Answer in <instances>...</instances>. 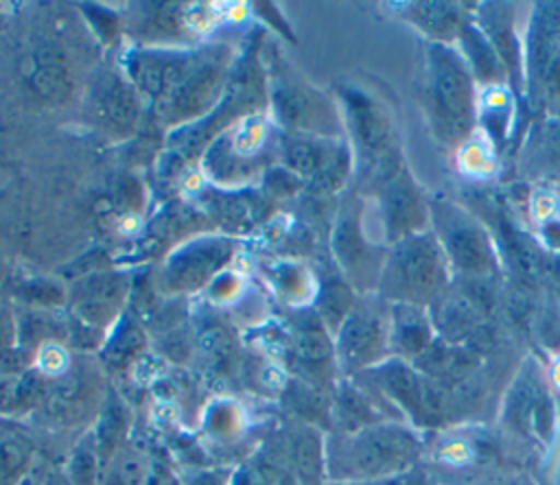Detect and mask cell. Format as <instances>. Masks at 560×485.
Returning <instances> with one entry per match:
<instances>
[{"mask_svg": "<svg viewBox=\"0 0 560 485\" xmlns=\"http://www.w3.org/2000/svg\"><path fill=\"white\" fill-rule=\"evenodd\" d=\"M424 441L402 419L376 422L350 433L326 437V478L330 483H363L396 476L420 465Z\"/></svg>", "mask_w": 560, "mask_h": 485, "instance_id": "obj_1", "label": "cell"}, {"mask_svg": "<svg viewBox=\"0 0 560 485\" xmlns=\"http://www.w3.org/2000/svg\"><path fill=\"white\" fill-rule=\"evenodd\" d=\"M424 103L442 142L457 144L468 138L475 127L472 68L446 44L433 42L427 50Z\"/></svg>", "mask_w": 560, "mask_h": 485, "instance_id": "obj_2", "label": "cell"}, {"mask_svg": "<svg viewBox=\"0 0 560 485\" xmlns=\"http://www.w3.org/2000/svg\"><path fill=\"white\" fill-rule=\"evenodd\" d=\"M448 258L435 234L420 232L392 245L378 291L394 304L422 306L438 301L448 284Z\"/></svg>", "mask_w": 560, "mask_h": 485, "instance_id": "obj_3", "label": "cell"}, {"mask_svg": "<svg viewBox=\"0 0 560 485\" xmlns=\"http://www.w3.org/2000/svg\"><path fill=\"white\" fill-rule=\"evenodd\" d=\"M269 109L273 120L295 135L339 140L343 133L341 114L330 96L313 87L278 52L267 66Z\"/></svg>", "mask_w": 560, "mask_h": 485, "instance_id": "obj_4", "label": "cell"}, {"mask_svg": "<svg viewBox=\"0 0 560 485\" xmlns=\"http://www.w3.org/2000/svg\"><path fill=\"white\" fill-rule=\"evenodd\" d=\"M339 103L343 111V129L350 133L357 164L372 184L381 186L402 168L392 116L376 96L357 85H341Z\"/></svg>", "mask_w": 560, "mask_h": 485, "instance_id": "obj_5", "label": "cell"}, {"mask_svg": "<svg viewBox=\"0 0 560 485\" xmlns=\"http://www.w3.org/2000/svg\"><path fill=\"white\" fill-rule=\"evenodd\" d=\"M234 50L225 44L201 46V55L188 76L162 100L153 105L155 118L171 129L186 127L208 116L225 94Z\"/></svg>", "mask_w": 560, "mask_h": 485, "instance_id": "obj_6", "label": "cell"}, {"mask_svg": "<svg viewBox=\"0 0 560 485\" xmlns=\"http://www.w3.org/2000/svg\"><path fill=\"white\" fill-rule=\"evenodd\" d=\"M103 378V365L98 358L85 352L72 354L70 365L61 374L46 378L37 413L57 428H81L94 424L109 391Z\"/></svg>", "mask_w": 560, "mask_h": 485, "instance_id": "obj_7", "label": "cell"}, {"mask_svg": "<svg viewBox=\"0 0 560 485\" xmlns=\"http://www.w3.org/2000/svg\"><path fill=\"white\" fill-rule=\"evenodd\" d=\"M337 367L346 378L359 376L392 356L389 308L381 301H357L335 332Z\"/></svg>", "mask_w": 560, "mask_h": 485, "instance_id": "obj_8", "label": "cell"}, {"mask_svg": "<svg viewBox=\"0 0 560 485\" xmlns=\"http://www.w3.org/2000/svg\"><path fill=\"white\" fill-rule=\"evenodd\" d=\"M330 249L339 264V271L352 288L370 293L378 288L383 264L387 253L376 247L363 232V201L348 197L335 216Z\"/></svg>", "mask_w": 560, "mask_h": 485, "instance_id": "obj_9", "label": "cell"}, {"mask_svg": "<svg viewBox=\"0 0 560 485\" xmlns=\"http://www.w3.org/2000/svg\"><path fill=\"white\" fill-rule=\"evenodd\" d=\"M352 378L372 389L385 404L400 411V415L405 413L413 428L429 426L440 411V398L424 380L427 376L405 358L389 356L381 365Z\"/></svg>", "mask_w": 560, "mask_h": 485, "instance_id": "obj_10", "label": "cell"}, {"mask_svg": "<svg viewBox=\"0 0 560 485\" xmlns=\"http://www.w3.org/2000/svg\"><path fill=\"white\" fill-rule=\"evenodd\" d=\"M556 404L545 374L534 358H527L514 376L503 406L505 428L525 441L549 446L556 437Z\"/></svg>", "mask_w": 560, "mask_h": 485, "instance_id": "obj_11", "label": "cell"}, {"mask_svg": "<svg viewBox=\"0 0 560 485\" xmlns=\"http://www.w3.org/2000/svg\"><path fill=\"white\" fill-rule=\"evenodd\" d=\"M201 46H131L120 55V72L127 81L153 100L166 98L192 70Z\"/></svg>", "mask_w": 560, "mask_h": 485, "instance_id": "obj_12", "label": "cell"}, {"mask_svg": "<svg viewBox=\"0 0 560 485\" xmlns=\"http://www.w3.org/2000/svg\"><path fill=\"white\" fill-rule=\"evenodd\" d=\"M236 245L225 236H199L175 249L162 271L160 288L166 295H186L206 288L232 262Z\"/></svg>", "mask_w": 560, "mask_h": 485, "instance_id": "obj_13", "label": "cell"}, {"mask_svg": "<svg viewBox=\"0 0 560 485\" xmlns=\"http://www.w3.org/2000/svg\"><path fill=\"white\" fill-rule=\"evenodd\" d=\"M435 238L442 245L451 269L470 275L486 277L497 269V256L490 236L462 210L440 203L433 212Z\"/></svg>", "mask_w": 560, "mask_h": 485, "instance_id": "obj_14", "label": "cell"}, {"mask_svg": "<svg viewBox=\"0 0 560 485\" xmlns=\"http://www.w3.org/2000/svg\"><path fill=\"white\" fill-rule=\"evenodd\" d=\"M129 280L118 271H98L83 277L74 291L68 293L70 328L79 326L94 341L107 336V332L122 317Z\"/></svg>", "mask_w": 560, "mask_h": 485, "instance_id": "obj_15", "label": "cell"}, {"mask_svg": "<svg viewBox=\"0 0 560 485\" xmlns=\"http://www.w3.org/2000/svg\"><path fill=\"white\" fill-rule=\"evenodd\" d=\"M88 116L103 133L125 138L140 120V92L120 70L105 72L88 96Z\"/></svg>", "mask_w": 560, "mask_h": 485, "instance_id": "obj_16", "label": "cell"}, {"mask_svg": "<svg viewBox=\"0 0 560 485\" xmlns=\"http://www.w3.org/2000/svg\"><path fill=\"white\" fill-rule=\"evenodd\" d=\"M289 358L308 387L324 391L335 382V374L339 371L335 339L317 315H311L295 326Z\"/></svg>", "mask_w": 560, "mask_h": 485, "instance_id": "obj_17", "label": "cell"}, {"mask_svg": "<svg viewBox=\"0 0 560 485\" xmlns=\"http://www.w3.org/2000/svg\"><path fill=\"white\" fill-rule=\"evenodd\" d=\"M378 201L383 229L392 245L424 232L429 208L405 166L378 186Z\"/></svg>", "mask_w": 560, "mask_h": 485, "instance_id": "obj_18", "label": "cell"}, {"mask_svg": "<svg viewBox=\"0 0 560 485\" xmlns=\"http://www.w3.org/2000/svg\"><path fill=\"white\" fill-rule=\"evenodd\" d=\"M31 92L44 103H66L74 94V74L66 50L55 42L37 44L18 63Z\"/></svg>", "mask_w": 560, "mask_h": 485, "instance_id": "obj_19", "label": "cell"}, {"mask_svg": "<svg viewBox=\"0 0 560 485\" xmlns=\"http://www.w3.org/2000/svg\"><path fill=\"white\" fill-rule=\"evenodd\" d=\"M389 341H392V356L405 358L413 363L420 358L431 345V321L424 315L422 306L413 304H392L389 306Z\"/></svg>", "mask_w": 560, "mask_h": 485, "instance_id": "obj_20", "label": "cell"}, {"mask_svg": "<svg viewBox=\"0 0 560 485\" xmlns=\"http://www.w3.org/2000/svg\"><path fill=\"white\" fill-rule=\"evenodd\" d=\"M15 315V332H18V347L24 350L31 358L52 343H68L70 341V326L52 315V310L31 308L18 304L13 308Z\"/></svg>", "mask_w": 560, "mask_h": 485, "instance_id": "obj_21", "label": "cell"}, {"mask_svg": "<svg viewBox=\"0 0 560 485\" xmlns=\"http://www.w3.org/2000/svg\"><path fill=\"white\" fill-rule=\"evenodd\" d=\"M127 430H129V409L122 402V398L109 389L103 402V409L90 428L98 457L103 461V468L112 461L114 454H118L125 448Z\"/></svg>", "mask_w": 560, "mask_h": 485, "instance_id": "obj_22", "label": "cell"}, {"mask_svg": "<svg viewBox=\"0 0 560 485\" xmlns=\"http://www.w3.org/2000/svg\"><path fill=\"white\" fill-rule=\"evenodd\" d=\"M405 17L433 37L435 44H446L448 39L459 37L466 26L464 13L453 2H411L405 4Z\"/></svg>", "mask_w": 560, "mask_h": 485, "instance_id": "obj_23", "label": "cell"}, {"mask_svg": "<svg viewBox=\"0 0 560 485\" xmlns=\"http://www.w3.org/2000/svg\"><path fill=\"white\" fill-rule=\"evenodd\" d=\"M144 345L147 334L142 326L131 315H122L107 332L98 350V360L109 369H125L142 354Z\"/></svg>", "mask_w": 560, "mask_h": 485, "instance_id": "obj_24", "label": "cell"}, {"mask_svg": "<svg viewBox=\"0 0 560 485\" xmlns=\"http://www.w3.org/2000/svg\"><path fill=\"white\" fill-rule=\"evenodd\" d=\"M103 470L105 468L98 457L96 443L92 439V433L88 430L68 454L63 472L68 474L72 485H101Z\"/></svg>", "mask_w": 560, "mask_h": 485, "instance_id": "obj_25", "label": "cell"}, {"mask_svg": "<svg viewBox=\"0 0 560 485\" xmlns=\"http://www.w3.org/2000/svg\"><path fill=\"white\" fill-rule=\"evenodd\" d=\"M35 463L31 443L15 435L0 437V485H18Z\"/></svg>", "mask_w": 560, "mask_h": 485, "instance_id": "obj_26", "label": "cell"}, {"mask_svg": "<svg viewBox=\"0 0 560 485\" xmlns=\"http://www.w3.org/2000/svg\"><path fill=\"white\" fill-rule=\"evenodd\" d=\"M197 350L212 367L225 369L236 354V341L228 326L219 321H208L203 323V328H199Z\"/></svg>", "mask_w": 560, "mask_h": 485, "instance_id": "obj_27", "label": "cell"}, {"mask_svg": "<svg viewBox=\"0 0 560 485\" xmlns=\"http://www.w3.org/2000/svg\"><path fill=\"white\" fill-rule=\"evenodd\" d=\"M101 485H149L147 461L131 448H122L103 470Z\"/></svg>", "mask_w": 560, "mask_h": 485, "instance_id": "obj_28", "label": "cell"}, {"mask_svg": "<svg viewBox=\"0 0 560 485\" xmlns=\"http://www.w3.org/2000/svg\"><path fill=\"white\" fill-rule=\"evenodd\" d=\"M13 295L22 306L44 308V310H55L68 301V293L63 291V286H59L57 282L44 280V277L20 284L13 291Z\"/></svg>", "mask_w": 560, "mask_h": 485, "instance_id": "obj_29", "label": "cell"}, {"mask_svg": "<svg viewBox=\"0 0 560 485\" xmlns=\"http://www.w3.org/2000/svg\"><path fill=\"white\" fill-rule=\"evenodd\" d=\"M238 417L241 413L232 402L219 400L208 409V430L219 439L232 437L234 428H238Z\"/></svg>", "mask_w": 560, "mask_h": 485, "instance_id": "obj_30", "label": "cell"}, {"mask_svg": "<svg viewBox=\"0 0 560 485\" xmlns=\"http://www.w3.org/2000/svg\"><path fill=\"white\" fill-rule=\"evenodd\" d=\"M276 277V286L280 288L278 293L287 295L291 301H302L304 299V286H308V275L293 264H282L280 269H276L273 273Z\"/></svg>", "mask_w": 560, "mask_h": 485, "instance_id": "obj_31", "label": "cell"}, {"mask_svg": "<svg viewBox=\"0 0 560 485\" xmlns=\"http://www.w3.org/2000/svg\"><path fill=\"white\" fill-rule=\"evenodd\" d=\"M330 485H433L431 478L418 468L396 474V476H387V478H376V481H363V483H330Z\"/></svg>", "mask_w": 560, "mask_h": 485, "instance_id": "obj_32", "label": "cell"}, {"mask_svg": "<svg viewBox=\"0 0 560 485\" xmlns=\"http://www.w3.org/2000/svg\"><path fill=\"white\" fill-rule=\"evenodd\" d=\"M15 345H18V332H15L13 308L0 304V352Z\"/></svg>", "mask_w": 560, "mask_h": 485, "instance_id": "obj_33", "label": "cell"}, {"mask_svg": "<svg viewBox=\"0 0 560 485\" xmlns=\"http://www.w3.org/2000/svg\"><path fill=\"white\" fill-rule=\"evenodd\" d=\"M39 485H72V481L68 478L63 468H48Z\"/></svg>", "mask_w": 560, "mask_h": 485, "instance_id": "obj_34", "label": "cell"}, {"mask_svg": "<svg viewBox=\"0 0 560 485\" xmlns=\"http://www.w3.org/2000/svg\"><path fill=\"white\" fill-rule=\"evenodd\" d=\"M195 485H219L217 483V476H210V474H201L199 478H197V483Z\"/></svg>", "mask_w": 560, "mask_h": 485, "instance_id": "obj_35", "label": "cell"}, {"mask_svg": "<svg viewBox=\"0 0 560 485\" xmlns=\"http://www.w3.org/2000/svg\"><path fill=\"white\" fill-rule=\"evenodd\" d=\"M0 277H2V269H0Z\"/></svg>", "mask_w": 560, "mask_h": 485, "instance_id": "obj_36", "label": "cell"}, {"mask_svg": "<svg viewBox=\"0 0 560 485\" xmlns=\"http://www.w3.org/2000/svg\"><path fill=\"white\" fill-rule=\"evenodd\" d=\"M0 437H2V435H0Z\"/></svg>", "mask_w": 560, "mask_h": 485, "instance_id": "obj_37", "label": "cell"}]
</instances>
